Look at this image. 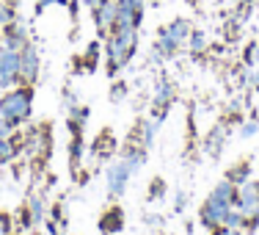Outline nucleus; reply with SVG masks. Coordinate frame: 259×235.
Segmentation results:
<instances>
[{"label": "nucleus", "instance_id": "obj_21", "mask_svg": "<svg viewBox=\"0 0 259 235\" xmlns=\"http://www.w3.org/2000/svg\"><path fill=\"white\" fill-rule=\"evenodd\" d=\"M245 64H248V66L259 64V42H251V45L245 47Z\"/></svg>", "mask_w": 259, "mask_h": 235}, {"label": "nucleus", "instance_id": "obj_1", "mask_svg": "<svg viewBox=\"0 0 259 235\" xmlns=\"http://www.w3.org/2000/svg\"><path fill=\"white\" fill-rule=\"evenodd\" d=\"M135 45H138V28H113L105 42V58H108V72L116 75L121 66L133 58Z\"/></svg>", "mask_w": 259, "mask_h": 235}, {"label": "nucleus", "instance_id": "obj_32", "mask_svg": "<svg viewBox=\"0 0 259 235\" xmlns=\"http://www.w3.org/2000/svg\"><path fill=\"white\" fill-rule=\"evenodd\" d=\"M0 50H3V47H0Z\"/></svg>", "mask_w": 259, "mask_h": 235}, {"label": "nucleus", "instance_id": "obj_3", "mask_svg": "<svg viewBox=\"0 0 259 235\" xmlns=\"http://www.w3.org/2000/svg\"><path fill=\"white\" fill-rule=\"evenodd\" d=\"M190 22L188 20H174V22H168L163 30H160V36H157V42H155V50L157 55H174L180 47L188 42V36H190Z\"/></svg>", "mask_w": 259, "mask_h": 235}, {"label": "nucleus", "instance_id": "obj_31", "mask_svg": "<svg viewBox=\"0 0 259 235\" xmlns=\"http://www.w3.org/2000/svg\"><path fill=\"white\" fill-rule=\"evenodd\" d=\"M251 83H254V86H259V70H254V72H251Z\"/></svg>", "mask_w": 259, "mask_h": 235}, {"label": "nucleus", "instance_id": "obj_4", "mask_svg": "<svg viewBox=\"0 0 259 235\" xmlns=\"http://www.w3.org/2000/svg\"><path fill=\"white\" fill-rule=\"evenodd\" d=\"M234 208L245 216L248 221V230H254L259 221V183L248 180L237 188V199H234Z\"/></svg>", "mask_w": 259, "mask_h": 235}, {"label": "nucleus", "instance_id": "obj_10", "mask_svg": "<svg viewBox=\"0 0 259 235\" xmlns=\"http://www.w3.org/2000/svg\"><path fill=\"white\" fill-rule=\"evenodd\" d=\"M39 66H41V58H39V50L33 45H28L25 50L20 53V78L25 83H33L39 78Z\"/></svg>", "mask_w": 259, "mask_h": 235}, {"label": "nucleus", "instance_id": "obj_12", "mask_svg": "<svg viewBox=\"0 0 259 235\" xmlns=\"http://www.w3.org/2000/svg\"><path fill=\"white\" fill-rule=\"evenodd\" d=\"M171 97H174V91H171V86L165 83H160L157 86V91H155V116H160V119H163V114H165V108H168V103H171Z\"/></svg>", "mask_w": 259, "mask_h": 235}, {"label": "nucleus", "instance_id": "obj_23", "mask_svg": "<svg viewBox=\"0 0 259 235\" xmlns=\"http://www.w3.org/2000/svg\"><path fill=\"white\" fill-rule=\"evenodd\" d=\"M256 130H259V125H256V122H245V125L240 127V136H243V139H251V136H254Z\"/></svg>", "mask_w": 259, "mask_h": 235}, {"label": "nucleus", "instance_id": "obj_6", "mask_svg": "<svg viewBox=\"0 0 259 235\" xmlns=\"http://www.w3.org/2000/svg\"><path fill=\"white\" fill-rule=\"evenodd\" d=\"M20 53L14 50H0V86L3 89H14L20 86Z\"/></svg>", "mask_w": 259, "mask_h": 235}, {"label": "nucleus", "instance_id": "obj_17", "mask_svg": "<svg viewBox=\"0 0 259 235\" xmlns=\"http://www.w3.org/2000/svg\"><path fill=\"white\" fill-rule=\"evenodd\" d=\"M17 152H20V147L11 139H0V163H11L17 158Z\"/></svg>", "mask_w": 259, "mask_h": 235}, {"label": "nucleus", "instance_id": "obj_15", "mask_svg": "<svg viewBox=\"0 0 259 235\" xmlns=\"http://www.w3.org/2000/svg\"><path fill=\"white\" fill-rule=\"evenodd\" d=\"M224 227H232V230H248V221H245V216L240 213L237 208H232L229 213H226V219H224Z\"/></svg>", "mask_w": 259, "mask_h": 235}, {"label": "nucleus", "instance_id": "obj_19", "mask_svg": "<svg viewBox=\"0 0 259 235\" xmlns=\"http://www.w3.org/2000/svg\"><path fill=\"white\" fill-rule=\"evenodd\" d=\"M14 20H17L14 0H9V3H0V28H9Z\"/></svg>", "mask_w": 259, "mask_h": 235}, {"label": "nucleus", "instance_id": "obj_26", "mask_svg": "<svg viewBox=\"0 0 259 235\" xmlns=\"http://www.w3.org/2000/svg\"><path fill=\"white\" fill-rule=\"evenodd\" d=\"M212 235H245L243 230H232V227H218V230H212Z\"/></svg>", "mask_w": 259, "mask_h": 235}, {"label": "nucleus", "instance_id": "obj_29", "mask_svg": "<svg viewBox=\"0 0 259 235\" xmlns=\"http://www.w3.org/2000/svg\"><path fill=\"white\" fill-rule=\"evenodd\" d=\"M160 194H163V180H155V194H152V196H155V199H157Z\"/></svg>", "mask_w": 259, "mask_h": 235}, {"label": "nucleus", "instance_id": "obj_30", "mask_svg": "<svg viewBox=\"0 0 259 235\" xmlns=\"http://www.w3.org/2000/svg\"><path fill=\"white\" fill-rule=\"evenodd\" d=\"M100 3H102V0H83V6H89V9H91V11H94V9H97V6H100Z\"/></svg>", "mask_w": 259, "mask_h": 235}, {"label": "nucleus", "instance_id": "obj_8", "mask_svg": "<svg viewBox=\"0 0 259 235\" xmlns=\"http://www.w3.org/2000/svg\"><path fill=\"white\" fill-rule=\"evenodd\" d=\"M3 30H6V33L0 36V47H6V50L22 53L30 45V42H28V30H25V25H22L20 20H14L9 28H3Z\"/></svg>", "mask_w": 259, "mask_h": 235}, {"label": "nucleus", "instance_id": "obj_13", "mask_svg": "<svg viewBox=\"0 0 259 235\" xmlns=\"http://www.w3.org/2000/svg\"><path fill=\"white\" fill-rule=\"evenodd\" d=\"M157 127H160V116H152V119H146L144 125H141V147H152V141H155L157 136Z\"/></svg>", "mask_w": 259, "mask_h": 235}, {"label": "nucleus", "instance_id": "obj_9", "mask_svg": "<svg viewBox=\"0 0 259 235\" xmlns=\"http://www.w3.org/2000/svg\"><path fill=\"white\" fill-rule=\"evenodd\" d=\"M116 14H119V0H102L94 9V25L100 33H110L116 28Z\"/></svg>", "mask_w": 259, "mask_h": 235}, {"label": "nucleus", "instance_id": "obj_7", "mask_svg": "<svg viewBox=\"0 0 259 235\" xmlns=\"http://www.w3.org/2000/svg\"><path fill=\"white\" fill-rule=\"evenodd\" d=\"M133 175H135V169L127 163L124 158L116 160V163L108 169V175H105V183H108L110 196H121V194H124V188H127V183H130V177H133Z\"/></svg>", "mask_w": 259, "mask_h": 235}, {"label": "nucleus", "instance_id": "obj_20", "mask_svg": "<svg viewBox=\"0 0 259 235\" xmlns=\"http://www.w3.org/2000/svg\"><path fill=\"white\" fill-rule=\"evenodd\" d=\"M28 208H30V221H33V224H41V221H45V205H41L39 196H30Z\"/></svg>", "mask_w": 259, "mask_h": 235}, {"label": "nucleus", "instance_id": "obj_2", "mask_svg": "<svg viewBox=\"0 0 259 235\" xmlns=\"http://www.w3.org/2000/svg\"><path fill=\"white\" fill-rule=\"evenodd\" d=\"M30 111H33V91L28 86H14L9 94L0 100V116L11 125H22L28 122Z\"/></svg>", "mask_w": 259, "mask_h": 235}, {"label": "nucleus", "instance_id": "obj_22", "mask_svg": "<svg viewBox=\"0 0 259 235\" xmlns=\"http://www.w3.org/2000/svg\"><path fill=\"white\" fill-rule=\"evenodd\" d=\"M119 6H124V9H130V11H135V14H144L146 0H119Z\"/></svg>", "mask_w": 259, "mask_h": 235}, {"label": "nucleus", "instance_id": "obj_24", "mask_svg": "<svg viewBox=\"0 0 259 235\" xmlns=\"http://www.w3.org/2000/svg\"><path fill=\"white\" fill-rule=\"evenodd\" d=\"M11 133H14V125L0 116V139H11Z\"/></svg>", "mask_w": 259, "mask_h": 235}, {"label": "nucleus", "instance_id": "obj_5", "mask_svg": "<svg viewBox=\"0 0 259 235\" xmlns=\"http://www.w3.org/2000/svg\"><path fill=\"white\" fill-rule=\"evenodd\" d=\"M232 208L234 205H229V202H224V199H218V196L209 194L204 199V205H201V210H199V221L207 227V230H218V227H224V219H226V213H229Z\"/></svg>", "mask_w": 259, "mask_h": 235}, {"label": "nucleus", "instance_id": "obj_14", "mask_svg": "<svg viewBox=\"0 0 259 235\" xmlns=\"http://www.w3.org/2000/svg\"><path fill=\"white\" fill-rule=\"evenodd\" d=\"M226 177H229V180L240 188L243 183H248V180H251V163H248V160H243V163H234Z\"/></svg>", "mask_w": 259, "mask_h": 235}, {"label": "nucleus", "instance_id": "obj_28", "mask_svg": "<svg viewBox=\"0 0 259 235\" xmlns=\"http://www.w3.org/2000/svg\"><path fill=\"white\" fill-rule=\"evenodd\" d=\"M53 3H66V0H39V3H36V11H45L47 6H53Z\"/></svg>", "mask_w": 259, "mask_h": 235}, {"label": "nucleus", "instance_id": "obj_27", "mask_svg": "<svg viewBox=\"0 0 259 235\" xmlns=\"http://www.w3.org/2000/svg\"><path fill=\"white\" fill-rule=\"evenodd\" d=\"M185 202H188V196H185L182 191H180V194H177V205H174L177 213H182V210H185Z\"/></svg>", "mask_w": 259, "mask_h": 235}, {"label": "nucleus", "instance_id": "obj_16", "mask_svg": "<svg viewBox=\"0 0 259 235\" xmlns=\"http://www.w3.org/2000/svg\"><path fill=\"white\" fill-rule=\"evenodd\" d=\"M226 133H229V125H221V127H215V130L209 133V141H207L209 152H221V147H224Z\"/></svg>", "mask_w": 259, "mask_h": 235}, {"label": "nucleus", "instance_id": "obj_18", "mask_svg": "<svg viewBox=\"0 0 259 235\" xmlns=\"http://www.w3.org/2000/svg\"><path fill=\"white\" fill-rule=\"evenodd\" d=\"M207 33H201V30H190V36H188V47L193 53H204L207 50Z\"/></svg>", "mask_w": 259, "mask_h": 235}, {"label": "nucleus", "instance_id": "obj_25", "mask_svg": "<svg viewBox=\"0 0 259 235\" xmlns=\"http://www.w3.org/2000/svg\"><path fill=\"white\" fill-rule=\"evenodd\" d=\"M0 235H11V219L6 213H0Z\"/></svg>", "mask_w": 259, "mask_h": 235}, {"label": "nucleus", "instance_id": "obj_11", "mask_svg": "<svg viewBox=\"0 0 259 235\" xmlns=\"http://www.w3.org/2000/svg\"><path fill=\"white\" fill-rule=\"evenodd\" d=\"M121 227H124V213H121L119 208L105 210V216H102V221H100V230L110 235V232H119Z\"/></svg>", "mask_w": 259, "mask_h": 235}]
</instances>
